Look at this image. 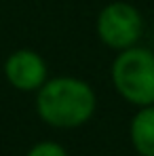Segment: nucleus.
I'll return each instance as SVG.
<instances>
[{"label": "nucleus", "instance_id": "nucleus-1", "mask_svg": "<svg viewBox=\"0 0 154 156\" xmlns=\"http://www.w3.org/2000/svg\"><path fill=\"white\" fill-rule=\"evenodd\" d=\"M36 108L45 122L61 129H72L84 125L93 116L95 93L84 80L55 78L40 87Z\"/></svg>", "mask_w": 154, "mask_h": 156}, {"label": "nucleus", "instance_id": "nucleus-4", "mask_svg": "<svg viewBox=\"0 0 154 156\" xmlns=\"http://www.w3.org/2000/svg\"><path fill=\"white\" fill-rule=\"evenodd\" d=\"M4 72L13 87H17L21 91H32V89H38L45 84L47 66L38 53L17 51L6 59Z\"/></svg>", "mask_w": 154, "mask_h": 156}, {"label": "nucleus", "instance_id": "nucleus-5", "mask_svg": "<svg viewBox=\"0 0 154 156\" xmlns=\"http://www.w3.org/2000/svg\"><path fill=\"white\" fill-rule=\"evenodd\" d=\"M131 141L139 156H154V104L144 105L131 120Z\"/></svg>", "mask_w": 154, "mask_h": 156}, {"label": "nucleus", "instance_id": "nucleus-3", "mask_svg": "<svg viewBox=\"0 0 154 156\" xmlns=\"http://www.w3.org/2000/svg\"><path fill=\"white\" fill-rule=\"evenodd\" d=\"M144 30V21L139 11L129 2H112L99 13L97 34L112 49H131Z\"/></svg>", "mask_w": 154, "mask_h": 156}, {"label": "nucleus", "instance_id": "nucleus-6", "mask_svg": "<svg viewBox=\"0 0 154 156\" xmlns=\"http://www.w3.org/2000/svg\"><path fill=\"white\" fill-rule=\"evenodd\" d=\"M27 156H68L66 150L59 146V144H53V141H42L38 146H34Z\"/></svg>", "mask_w": 154, "mask_h": 156}, {"label": "nucleus", "instance_id": "nucleus-2", "mask_svg": "<svg viewBox=\"0 0 154 156\" xmlns=\"http://www.w3.org/2000/svg\"><path fill=\"white\" fill-rule=\"evenodd\" d=\"M116 91L129 104L139 108L154 104V53L144 47H131L112 63Z\"/></svg>", "mask_w": 154, "mask_h": 156}]
</instances>
